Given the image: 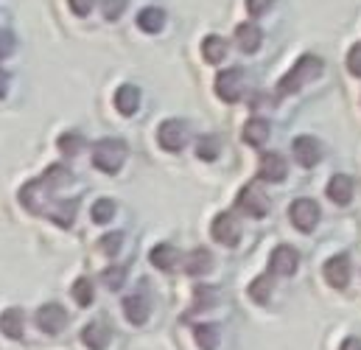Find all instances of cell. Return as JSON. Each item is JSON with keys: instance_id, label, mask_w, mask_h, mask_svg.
Returning a JSON list of instances; mask_svg holds the SVG:
<instances>
[{"instance_id": "cell-1", "label": "cell", "mask_w": 361, "mask_h": 350, "mask_svg": "<svg viewBox=\"0 0 361 350\" xmlns=\"http://www.w3.org/2000/svg\"><path fill=\"white\" fill-rule=\"evenodd\" d=\"M71 179H73V174H71L65 166H51L45 174L31 179V182L20 191V202H23L31 213L42 216V210H45V219L56 222L59 227H71L73 219H76L79 202H76V199H54L56 191L65 188Z\"/></svg>"}, {"instance_id": "cell-2", "label": "cell", "mask_w": 361, "mask_h": 350, "mask_svg": "<svg viewBox=\"0 0 361 350\" xmlns=\"http://www.w3.org/2000/svg\"><path fill=\"white\" fill-rule=\"evenodd\" d=\"M319 76H322V59L305 54V56H300V59L294 62V68L277 82V92H280V95H291V92L302 90L305 85H311L314 79H319Z\"/></svg>"}, {"instance_id": "cell-3", "label": "cell", "mask_w": 361, "mask_h": 350, "mask_svg": "<svg viewBox=\"0 0 361 350\" xmlns=\"http://www.w3.org/2000/svg\"><path fill=\"white\" fill-rule=\"evenodd\" d=\"M126 160V143L121 138H104L92 146V166L104 174H115Z\"/></svg>"}, {"instance_id": "cell-4", "label": "cell", "mask_w": 361, "mask_h": 350, "mask_svg": "<svg viewBox=\"0 0 361 350\" xmlns=\"http://www.w3.org/2000/svg\"><path fill=\"white\" fill-rule=\"evenodd\" d=\"M247 92V73L241 68H227L216 76V95L227 104H235L241 101Z\"/></svg>"}, {"instance_id": "cell-5", "label": "cell", "mask_w": 361, "mask_h": 350, "mask_svg": "<svg viewBox=\"0 0 361 350\" xmlns=\"http://www.w3.org/2000/svg\"><path fill=\"white\" fill-rule=\"evenodd\" d=\"M235 205H238V210H241V213H247L250 219H264V216L269 213V199H267V193L261 191V185H258V182L244 185V188L238 191Z\"/></svg>"}, {"instance_id": "cell-6", "label": "cell", "mask_w": 361, "mask_h": 350, "mask_svg": "<svg viewBox=\"0 0 361 350\" xmlns=\"http://www.w3.org/2000/svg\"><path fill=\"white\" fill-rule=\"evenodd\" d=\"M157 143L166 149V152H182L185 143H188V123L180 121V118H169L160 123L157 129Z\"/></svg>"}, {"instance_id": "cell-7", "label": "cell", "mask_w": 361, "mask_h": 350, "mask_svg": "<svg viewBox=\"0 0 361 350\" xmlns=\"http://www.w3.org/2000/svg\"><path fill=\"white\" fill-rule=\"evenodd\" d=\"M288 219H291V224H294L297 230L311 233V230L319 224V207H317L314 199H294V202L288 205Z\"/></svg>"}, {"instance_id": "cell-8", "label": "cell", "mask_w": 361, "mask_h": 350, "mask_svg": "<svg viewBox=\"0 0 361 350\" xmlns=\"http://www.w3.org/2000/svg\"><path fill=\"white\" fill-rule=\"evenodd\" d=\"M291 155L302 169H314L322 160V143L311 135H300L291 140Z\"/></svg>"}, {"instance_id": "cell-9", "label": "cell", "mask_w": 361, "mask_h": 350, "mask_svg": "<svg viewBox=\"0 0 361 350\" xmlns=\"http://www.w3.org/2000/svg\"><path fill=\"white\" fill-rule=\"evenodd\" d=\"M210 233H213V239H216L219 244L235 247L238 239H241V224L235 222L233 213H219V216L213 219V224H210Z\"/></svg>"}, {"instance_id": "cell-10", "label": "cell", "mask_w": 361, "mask_h": 350, "mask_svg": "<svg viewBox=\"0 0 361 350\" xmlns=\"http://www.w3.org/2000/svg\"><path fill=\"white\" fill-rule=\"evenodd\" d=\"M297 266H300V253H297L294 247L280 244V247H274V250H271V255H269V272L271 274L288 277V274H294V272H297Z\"/></svg>"}, {"instance_id": "cell-11", "label": "cell", "mask_w": 361, "mask_h": 350, "mask_svg": "<svg viewBox=\"0 0 361 350\" xmlns=\"http://www.w3.org/2000/svg\"><path fill=\"white\" fill-rule=\"evenodd\" d=\"M37 325H39V331H45V334H59V331H65V325H68V311L59 306V303H48V306H42L39 311H37Z\"/></svg>"}, {"instance_id": "cell-12", "label": "cell", "mask_w": 361, "mask_h": 350, "mask_svg": "<svg viewBox=\"0 0 361 350\" xmlns=\"http://www.w3.org/2000/svg\"><path fill=\"white\" fill-rule=\"evenodd\" d=\"M322 274H325L328 286H334V289H345V286L350 283V258H348L345 253L328 258L325 266H322Z\"/></svg>"}, {"instance_id": "cell-13", "label": "cell", "mask_w": 361, "mask_h": 350, "mask_svg": "<svg viewBox=\"0 0 361 350\" xmlns=\"http://www.w3.org/2000/svg\"><path fill=\"white\" fill-rule=\"evenodd\" d=\"M288 174V166H286V157L277 155V152H264L261 155V163H258V176L264 182H283Z\"/></svg>"}, {"instance_id": "cell-14", "label": "cell", "mask_w": 361, "mask_h": 350, "mask_svg": "<svg viewBox=\"0 0 361 350\" xmlns=\"http://www.w3.org/2000/svg\"><path fill=\"white\" fill-rule=\"evenodd\" d=\"M149 261L154 263L157 269H163V272H174V269L180 266V261H185V258H182V253L174 244H157V247L149 253Z\"/></svg>"}, {"instance_id": "cell-15", "label": "cell", "mask_w": 361, "mask_h": 350, "mask_svg": "<svg viewBox=\"0 0 361 350\" xmlns=\"http://www.w3.org/2000/svg\"><path fill=\"white\" fill-rule=\"evenodd\" d=\"M109 339H112V331L104 320H92L90 325L82 331V342L90 350H104L109 345Z\"/></svg>"}, {"instance_id": "cell-16", "label": "cell", "mask_w": 361, "mask_h": 350, "mask_svg": "<svg viewBox=\"0 0 361 350\" xmlns=\"http://www.w3.org/2000/svg\"><path fill=\"white\" fill-rule=\"evenodd\" d=\"M149 311H152V306H149L146 294H129L123 300V314H126V320L132 325H143L149 320Z\"/></svg>"}, {"instance_id": "cell-17", "label": "cell", "mask_w": 361, "mask_h": 350, "mask_svg": "<svg viewBox=\"0 0 361 350\" xmlns=\"http://www.w3.org/2000/svg\"><path fill=\"white\" fill-rule=\"evenodd\" d=\"M235 42H238V48L244 54H255L261 48V42H264V34H261V28L255 23H241L235 28Z\"/></svg>"}, {"instance_id": "cell-18", "label": "cell", "mask_w": 361, "mask_h": 350, "mask_svg": "<svg viewBox=\"0 0 361 350\" xmlns=\"http://www.w3.org/2000/svg\"><path fill=\"white\" fill-rule=\"evenodd\" d=\"M353 188H356L353 176L336 174L331 182H328V199L336 202V205H348V202L353 199Z\"/></svg>"}, {"instance_id": "cell-19", "label": "cell", "mask_w": 361, "mask_h": 350, "mask_svg": "<svg viewBox=\"0 0 361 350\" xmlns=\"http://www.w3.org/2000/svg\"><path fill=\"white\" fill-rule=\"evenodd\" d=\"M115 107H118V112L121 115H135L137 112V107H140V90L135 88V85H121V88L115 90Z\"/></svg>"}, {"instance_id": "cell-20", "label": "cell", "mask_w": 361, "mask_h": 350, "mask_svg": "<svg viewBox=\"0 0 361 350\" xmlns=\"http://www.w3.org/2000/svg\"><path fill=\"white\" fill-rule=\"evenodd\" d=\"M269 121L267 118H250L244 126V143L250 146H264L269 140Z\"/></svg>"}, {"instance_id": "cell-21", "label": "cell", "mask_w": 361, "mask_h": 350, "mask_svg": "<svg viewBox=\"0 0 361 350\" xmlns=\"http://www.w3.org/2000/svg\"><path fill=\"white\" fill-rule=\"evenodd\" d=\"M202 56H204V62H210V65H219V62H224L227 59V40H221V37H204V42H202Z\"/></svg>"}, {"instance_id": "cell-22", "label": "cell", "mask_w": 361, "mask_h": 350, "mask_svg": "<svg viewBox=\"0 0 361 350\" xmlns=\"http://www.w3.org/2000/svg\"><path fill=\"white\" fill-rule=\"evenodd\" d=\"M137 25L146 31V34H157L163 25H166V11L157 8V6H149L137 14Z\"/></svg>"}, {"instance_id": "cell-23", "label": "cell", "mask_w": 361, "mask_h": 350, "mask_svg": "<svg viewBox=\"0 0 361 350\" xmlns=\"http://www.w3.org/2000/svg\"><path fill=\"white\" fill-rule=\"evenodd\" d=\"M0 331L8 339H20L23 337V311L20 308H6L0 314Z\"/></svg>"}, {"instance_id": "cell-24", "label": "cell", "mask_w": 361, "mask_h": 350, "mask_svg": "<svg viewBox=\"0 0 361 350\" xmlns=\"http://www.w3.org/2000/svg\"><path fill=\"white\" fill-rule=\"evenodd\" d=\"M213 269V255L207 253V250H193L188 258H185V272L188 274H204V272H210Z\"/></svg>"}, {"instance_id": "cell-25", "label": "cell", "mask_w": 361, "mask_h": 350, "mask_svg": "<svg viewBox=\"0 0 361 350\" xmlns=\"http://www.w3.org/2000/svg\"><path fill=\"white\" fill-rule=\"evenodd\" d=\"M87 146V140H85V135L82 132H65L62 138H59V152L62 155H68V157H76V155H82V149Z\"/></svg>"}, {"instance_id": "cell-26", "label": "cell", "mask_w": 361, "mask_h": 350, "mask_svg": "<svg viewBox=\"0 0 361 350\" xmlns=\"http://www.w3.org/2000/svg\"><path fill=\"white\" fill-rule=\"evenodd\" d=\"M219 152H221V140L216 138V135H202L199 138V143H196V155H199V160H216L219 157Z\"/></svg>"}, {"instance_id": "cell-27", "label": "cell", "mask_w": 361, "mask_h": 350, "mask_svg": "<svg viewBox=\"0 0 361 350\" xmlns=\"http://www.w3.org/2000/svg\"><path fill=\"white\" fill-rule=\"evenodd\" d=\"M196 342L202 350H216L221 342V331L216 325H199L196 328Z\"/></svg>"}, {"instance_id": "cell-28", "label": "cell", "mask_w": 361, "mask_h": 350, "mask_svg": "<svg viewBox=\"0 0 361 350\" xmlns=\"http://www.w3.org/2000/svg\"><path fill=\"white\" fill-rule=\"evenodd\" d=\"M112 216H115V202L112 199H95L92 202V224H106V222H112Z\"/></svg>"}, {"instance_id": "cell-29", "label": "cell", "mask_w": 361, "mask_h": 350, "mask_svg": "<svg viewBox=\"0 0 361 350\" xmlns=\"http://www.w3.org/2000/svg\"><path fill=\"white\" fill-rule=\"evenodd\" d=\"M250 297L255 300V303H269L271 297V274H261V277H255L252 283H250Z\"/></svg>"}, {"instance_id": "cell-30", "label": "cell", "mask_w": 361, "mask_h": 350, "mask_svg": "<svg viewBox=\"0 0 361 350\" xmlns=\"http://www.w3.org/2000/svg\"><path fill=\"white\" fill-rule=\"evenodd\" d=\"M73 297H76V303H79V306H90L92 297H95L90 277H79V280L73 283Z\"/></svg>"}, {"instance_id": "cell-31", "label": "cell", "mask_w": 361, "mask_h": 350, "mask_svg": "<svg viewBox=\"0 0 361 350\" xmlns=\"http://www.w3.org/2000/svg\"><path fill=\"white\" fill-rule=\"evenodd\" d=\"M123 280H126V266H109V269L104 272V283H106L109 289H121Z\"/></svg>"}, {"instance_id": "cell-32", "label": "cell", "mask_w": 361, "mask_h": 350, "mask_svg": "<svg viewBox=\"0 0 361 350\" xmlns=\"http://www.w3.org/2000/svg\"><path fill=\"white\" fill-rule=\"evenodd\" d=\"M121 241H123V236H121V233H106L98 244H101V250H104L106 255H115V253L121 250Z\"/></svg>"}, {"instance_id": "cell-33", "label": "cell", "mask_w": 361, "mask_h": 350, "mask_svg": "<svg viewBox=\"0 0 361 350\" xmlns=\"http://www.w3.org/2000/svg\"><path fill=\"white\" fill-rule=\"evenodd\" d=\"M126 8V0H104V20H118Z\"/></svg>"}, {"instance_id": "cell-34", "label": "cell", "mask_w": 361, "mask_h": 350, "mask_svg": "<svg viewBox=\"0 0 361 350\" xmlns=\"http://www.w3.org/2000/svg\"><path fill=\"white\" fill-rule=\"evenodd\" d=\"M348 71L361 79V42H356L353 48H350V54H348Z\"/></svg>"}, {"instance_id": "cell-35", "label": "cell", "mask_w": 361, "mask_h": 350, "mask_svg": "<svg viewBox=\"0 0 361 350\" xmlns=\"http://www.w3.org/2000/svg\"><path fill=\"white\" fill-rule=\"evenodd\" d=\"M271 6H274V0H247V11H250L252 17H261V14H267Z\"/></svg>"}, {"instance_id": "cell-36", "label": "cell", "mask_w": 361, "mask_h": 350, "mask_svg": "<svg viewBox=\"0 0 361 350\" xmlns=\"http://www.w3.org/2000/svg\"><path fill=\"white\" fill-rule=\"evenodd\" d=\"M11 51H14V34L0 28V59L11 56Z\"/></svg>"}, {"instance_id": "cell-37", "label": "cell", "mask_w": 361, "mask_h": 350, "mask_svg": "<svg viewBox=\"0 0 361 350\" xmlns=\"http://www.w3.org/2000/svg\"><path fill=\"white\" fill-rule=\"evenodd\" d=\"M68 3H71V11L79 14V17H87L92 11V6H95V0H68Z\"/></svg>"}, {"instance_id": "cell-38", "label": "cell", "mask_w": 361, "mask_h": 350, "mask_svg": "<svg viewBox=\"0 0 361 350\" xmlns=\"http://www.w3.org/2000/svg\"><path fill=\"white\" fill-rule=\"evenodd\" d=\"M339 350H361V339H356V337H348L345 342H342V348Z\"/></svg>"}, {"instance_id": "cell-39", "label": "cell", "mask_w": 361, "mask_h": 350, "mask_svg": "<svg viewBox=\"0 0 361 350\" xmlns=\"http://www.w3.org/2000/svg\"><path fill=\"white\" fill-rule=\"evenodd\" d=\"M8 82H11V79H8V73H6L3 68H0V98H3L6 92H8Z\"/></svg>"}]
</instances>
